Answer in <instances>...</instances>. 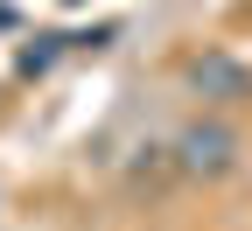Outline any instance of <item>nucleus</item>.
Instances as JSON below:
<instances>
[{"label": "nucleus", "instance_id": "1", "mask_svg": "<svg viewBox=\"0 0 252 231\" xmlns=\"http://www.w3.org/2000/svg\"><path fill=\"white\" fill-rule=\"evenodd\" d=\"M168 154H175V168H182L189 182H217V175L238 168V133H231V119L203 112V119H189L182 133L168 140Z\"/></svg>", "mask_w": 252, "mask_h": 231}, {"label": "nucleus", "instance_id": "2", "mask_svg": "<svg viewBox=\"0 0 252 231\" xmlns=\"http://www.w3.org/2000/svg\"><path fill=\"white\" fill-rule=\"evenodd\" d=\"M182 77L196 84L203 105H252V63H238L231 49H203V56H189Z\"/></svg>", "mask_w": 252, "mask_h": 231}]
</instances>
